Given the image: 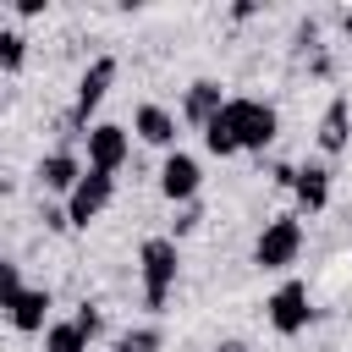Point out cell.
<instances>
[{
	"label": "cell",
	"mask_w": 352,
	"mask_h": 352,
	"mask_svg": "<svg viewBox=\"0 0 352 352\" xmlns=\"http://www.w3.org/2000/svg\"><path fill=\"white\" fill-rule=\"evenodd\" d=\"M72 319L88 330V341H99V336H104V324H110V319H104V302H88V297L72 308Z\"/></svg>",
	"instance_id": "44dd1931"
},
{
	"label": "cell",
	"mask_w": 352,
	"mask_h": 352,
	"mask_svg": "<svg viewBox=\"0 0 352 352\" xmlns=\"http://www.w3.org/2000/svg\"><path fill=\"white\" fill-rule=\"evenodd\" d=\"M6 16H16V22H33V16H44V0H11V6H6Z\"/></svg>",
	"instance_id": "d4e9b609"
},
{
	"label": "cell",
	"mask_w": 352,
	"mask_h": 352,
	"mask_svg": "<svg viewBox=\"0 0 352 352\" xmlns=\"http://www.w3.org/2000/svg\"><path fill=\"white\" fill-rule=\"evenodd\" d=\"M330 22H336V33L352 44V6H341V11H330Z\"/></svg>",
	"instance_id": "484cf974"
},
{
	"label": "cell",
	"mask_w": 352,
	"mask_h": 352,
	"mask_svg": "<svg viewBox=\"0 0 352 352\" xmlns=\"http://www.w3.org/2000/svg\"><path fill=\"white\" fill-rule=\"evenodd\" d=\"M22 66H28V33L16 22H0V72L16 77Z\"/></svg>",
	"instance_id": "2e32d148"
},
{
	"label": "cell",
	"mask_w": 352,
	"mask_h": 352,
	"mask_svg": "<svg viewBox=\"0 0 352 352\" xmlns=\"http://www.w3.org/2000/svg\"><path fill=\"white\" fill-rule=\"evenodd\" d=\"M82 160H88V170L121 176L126 160H132V126H121V121H94L88 138H82Z\"/></svg>",
	"instance_id": "8992f818"
},
{
	"label": "cell",
	"mask_w": 352,
	"mask_h": 352,
	"mask_svg": "<svg viewBox=\"0 0 352 352\" xmlns=\"http://www.w3.org/2000/svg\"><path fill=\"white\" fill-rule=\"evenodd\" d=\"M154 187H160V198H165L170 209H182V204H198V192H204V165H198V154H187V148H170V154L160 160V176H154Z\"/></svg>",
	"instance_id": "52a82bcc"
},
{
	"label": "cell",
	"mask_w": 352,
	"mask_h": 352,
	"mask_svg": "<svg viewBox=\"0 0 352 352\" xmlns=\"http://www.w3.org/2000/svg\"><path fill=\"white\" fill-rule=\"evenodd\" d=\"M50 308H55V292H50V286H28L16 302H6V319H11L16 336H44V330L55 324Z\"/></svg>",
	"instance_id": "4fadbf2b"
},
{
	"label": "cell",
	"mask_w": 352,
	"mask_h": 352,
	"mask_svg": "<svg viewBox=\"0 0 352 352\" xmlns=\"http://www.w3.org/2000/svg\"><path fill=\"white\" fill-rule=\"evenodd\" d=\"M226 16H231V22H253V16H258V6H253V0H236Z\"/></svg>",
	"instance_id": "4316f807"
},
{
	"label": "cell",
	"mask_w": 352,
	"mask_h": 352,
	"mask_svg": "<svg viewBox=\"0 0 352 352\" xmlns=\"http://www.w3.org/2000/svg\"><path fill=\"white\" fill-rule=\"evenodd\" d=\"M38 226H44L50 236H60V231H72V214H66V204H55V198H44V204H38Z\"/></svg>",
	"instance_id": "603a6c76"
},
{
	"label": "cell",
	"mask_w": 352,
	"mask_h": 352,
	"mask_svg": "<svg viewBox=\"0 0 352 352\" xmlns=\"http://www.w3.org/2000/svg\"><path fill=\"white\" fill-rule=\"evenodd\" d=\"M346 242H352V209H346Z\"/></svg>",
	"instance_id": "f1b7e54d"
},
{
	"label": "cell",
	"mask_w": 352,
	"mask_h": 352,
	"mask_svg": "<svg viewBox=\"0 0 352 352\" xmlns=\"http://www.w3.org/2000/svg\"><path fill=\"white\" fill-rule=\"evenodd\" d=\"M204 148H209L214 160H236V154H242L236 138H231V126H226V116H214V121L204 126Z\"/></svg>",
	"instance_id": "e0dca14e"
},
{
	"label": "cell",
	"mask_w": 352,
	"mask_h": 352,
	"mask_svg": "<svg viewBox=\"0 0 352 352\" xmlns=\"http://www.w3.org/2000/svg\"><path fill=\"white\" fill-rule=\"evenodd\" d=\"M110 352H165V330H160L154 319L126 324V330H116V336H110Z\"/></svg>",
	"instance_id": "5bb4252c"
},
{
	"label": "cell",
	"mask_w": 352,
	"mask_h": 352,
	"mask_svg": "<svg viewBox=\"0 0 352 352\" xmlns=\"http://www.w3.org/2000/svg\"><path fill=\"white\" fill-rule=\"evenodd\" d=\"M110 198H116V176H104V170H88L82 182H77V192L66 198V214H72V231H88L104 209H110Z\"/></svg>",
	"instance_id": "7c38bea8"
},
{
	"label": "cell",
	"mask_w": 352,
	"mask_h": 352,
	"mask_svg": "<svg viewBox=\"0 0 352 352\" xmlns=\"http://www.w3.org/2000/svg\"><path fill=\"white\" fill-rule=\"evenodd\" d=\"M319 28H324V16H297V28H292V55L297 60H308L319 50Z\"/></svg>",
	"instance_id": "ac0fdd59"
},
{
	"label": "cell",
	"mask_w": 352,
	"mask_h": 352,
	"mask_svg": "<svg viewBox=\"0 0 352 352\" xmlns=\"http://www.w3.org/2000/svg\"><path fill=\"white\" fill-rule=\"evenodd\" d=\"M314 148H319V160H336V154L352 148V94L346 88H336L324 99V110L314 121Z\"/></svg>",
	"instance_id": "ba28073f"
},
{
	"label": "cell",
	"mask_w": 352,
	"mask_h": 352,
	"mask_svg": "<svg viewBox=\"0 0 352 352\" xmlns=\"http://www.w3.org/2000/svg\"><path fill=\"white\" fill-rule=\"evenodd\" d=\"M38 341H44V352H94L88 330H82V324H77L72 314H66V319H55V324H50V330H44Z\"/></svg>",
	"instance_id": "9a60e30c"
},
{
	"label": "cell",
	"mask_w": 352,
	"mask_h": 352,
	"mask_svg": "<svg viewBox=\"0 0 352 352\" xmlns=\"http://www.w3.org/2000/svg\"><path fill=\"white\" fill-rule=\"evenodd\" d=\"M226 126H231V138H236V148L242 154H270L275 148V138H280V104L275 99H253V94H231L226 99Z\"/></svg>",
	"instance_id": "7a4b0ae2"
},
{
	"label": "cell",
	"mask_w": 352,
	"mask_h": 352,
	"mask_svg": "<svg viewBox=\"0 0 352 352\" xmlns=\"http://www.w3.org/2000/svg\"><path fill=\"white\" fill-rule=\"evenodd\" d=\"M302 248H308L302 214H297V209H280V214H270V220L258 226L248 258H253V270H264V275H286V270L302 258Z\"/></svg>",
	"instance_id": "3957f363"
},
{
	"label": "cell",
	"mask_w": 352,
	"mask_h": 352,
	"mask_svg": "<svg viewBox=\"0 0 352 352\" xmlns=\"http://www.w3.org/2000/svg\"><path fill=\"white\" fill-rule=\"evenodd\" d=\"M176 280H182V242L176 236H143L138 242V302L148 319L170 314V297H176Z\"/></svg>",
	"instance_id": "6da1fadb"
},
{
	"label": "cell",
	"mask_w": 352,
	"mask_h": 352,
	"mask_svg": "<svg viewBox=\"0 0 352 352\" xmlns=\"http://www.w3.org/2000/svg\"><path fill=\"white\" fill-rule=\"evenodd\" d=\"M198 226H204V204H182V209H170L165 236H176V242H182V236H192Z\"/></svg>",
	"instance_id": "d6986e66"
},
{
	"label": "cell",
	"mask_w": 352,
	"mask_h": 352,
	"mask_svg": "<svg viewBox=\"0 0 352 352\" xmlns=\"http://www.w3.org/2000/svg\"><path fill=\"white\" fill-rule=\"evenodd\" d=\"M22 292H28V280H22V258H6V264H0V308L16 302Z\"/></svg>",
	"instance_id": "ffe728a7"
},
{
	"label": "cell",
	"mask_w": 352,
	"mask_h": 352,
	"mask_svg": "<svg viewBox=\"0 0 352 352\" xmlns=\"http://www.w3.org/2000/svg\"><path fill=\"white\" fill-rule=\"evenodd\" d=\"M314 319H319L314 292H308V280H297V275H286V280L264 297V324H270L275 336H286V341L308 336V330H314Z\"/></svg>",
	"instance_id": "277c9868"
},
{
	"label": "cell",
	"mask_w": 352,
	"mask_h": 352,
	"mask_svg": "<svg viewBox=\"0 0 352 352\" xmlns=\"http://www.w3.org/2000/svg\"><path fill=\"white\" fill-rule=\"evenodd\" d=\"M330 182H336L330 160H297V182H292V209H297L302 220L324 214V209H330Z\"/></svg>",
	"instance_id": "30bf717a"
},
{
	"label": "cell",
	"mask_w": 352,
	"mask_h": 352,
	"mask_svg": "<svg viewBox=\"0 0 352 352\" xmlns=\"http://www.w3.org/2000/svg\"><path fill=\"white\" fill-rule=\"evenodd\" d=\"M226 82L220 77H192L187 88H182V104H176V116H182V126H192V132H204L220 110H226Z\"/></svg>",
	"instance_id": "8fae6325"
},
{
	"label": "cell",
	"mask_w": 352,
	"mask_h": 352,
	"mask_svg": "<svg viewBox=\"0 0 352 352\" xmlns=\"http://www.w3.org/2000/svg\"><path fill=\"white\" fill-rule=\"evenodd\" d=\"M209 352H253V346H248V341H242V336H226V341H214V346H209Z\"/></svg>",
	"instance_id": "83f0119b"
},
{
	"label": "cell",
	"mask_w": 352,
	"mask_h": 352,
	"mask_svg": "<svg viewBox=\"0 0 352 352\" xmlns=\"http://www.w3.org/2000/svg\"><path fill=\"white\" fill-rule=\"evenodd\" d=\"M302 72H308L314 82H330V77H336V50H330V44H319V50L302 60Z\"/></svg>",
	"instance_id": "7402d4cb"
},
{
	"label": "cell",
	"mask_w": 352,
	"mask_h": 352,
	"mask_svg": "<svg viewBox=\"0 0 352 352\" xmlns=\"http://www.w3.org/2000/svg\"><path fill=\"white\" fill-rule=\"evenodd\" d=\"M176 126H182V116H176L170 104H160V99H138V104H132V138H138V143L170 154V148H182V143H176V138H182Z\"/></svg>",
	"instance_id": "9c48e42d"
},
{
	"label": "cell",
	"mask_w": 352,
	"mask_h": 352,
	"mask_svg": "<svg viewBox=\"0 0 352 352\" xmlns=\"http://www.w3.org/2000/svg\"><path fill=\"white\" fill-rule=\"evenodd\" d=\"M82 176H88L82 148H60V143H55V148H44V154L33 160V187H38L44 198H60V204H66Z\"/></svg>",
	"instance_id": "5b68a950"
},
{
	"label": "cell",
	"mask_w": 352,
	"mask_h": 352,
	"mask_svg": "<svg viewBox=\"0 0 352 352\" xmlns=\"http://www.w3.org/2000/svg\"><path fill=\"white\" fill-rule=\"evenodd\" d=\"M264 182L280 187V192H292V182H297V160H264Z\"/></svg>",
	"instance_id": "cb8c5ba5"
}]
</instances>
